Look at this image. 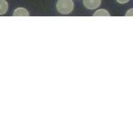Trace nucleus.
Segmentation results:
<instances>
[{
  "mask_svg": "<svg viewBox=\"0 0 133 133\" xmlns=\"http://www.w3.org/2000/svg\"><path fill=\"white\" fill-rule=\"evenodd\" d=\"M56 8L58 12L62 14H69L74 9V2L72 0H58Z\"/></svg>",
  "mask_w": 133,
  "mask_h": 133,
  "instance_id": "1",
  "label": "nucleus"
},
{
  "mask_svg": "<svg viewBox=\"0 0 133 133\" xmlns=\"http://www.w3.org/2000/svg\"><path fill=\"white\" fill-rule=\"evenodd\" d=\"M101 4V0H83V5L87 9H95Z\"/></svg>",
  "mask_w": 133,
  "mask_h": 133,
  "instance_id": "2",
  "label": "nucleus"
},
{
  "mask_svg": "<svg viewBox=\"0 0 133 133\" xmlns=\"http://www.w3.org/2000/svg\"><path fill=\"white\" fill-rule=\"evenodd\" d=\"M13 16H29V12L24 8H17L12 14Z\"/></svg>",
  "mask_w": 133,
  "mask_h": 133,
  "instance_id": "3",
  "label": "nucleus"
},
{
  "mask_svg": "<svg viewBox=\"0 0 133 133\" xmlns=\"http://www.w3.org/2000/svg\"><path fill=\"white\" fill-rule=\"evenodd\" d=\"M8 10V2L5 0H0V15H4Z\"/></svg>",
  "mask_w": 133,
  "mask_h": 133,
  "instance_id": "4",
  "label": "nucleus"
},
{
  "mask_svg": "<svg viewBox=\"0 0 133 133\" xmlns=\"http://www.w3.org/2000/svg\"><path fill=\"white\" fill-rule=\"evenodd\" d=\"M94 16H110V13L106 9H99L96 11L94 14Z\"/></svg>",
  "mask_w": 133,
  "mask_h": 133,
  "instance_id": "5",
  "label": "nucleus"
},
{
  "mask_svg": "<svg viewBox=\"0 0 133 133\" xmlns=\"http://www.w3.org/2000/svg\"><path fill=\"white\" fill-rule=\"evenodd\" d=\"M125 16H133V8L132 9H130L129 11H127Z\"/></svg>",
  "mask_w": 133,
  "mask_h": 133,
  "instance_id": "6",
  "label": "nucleus"
},
{
  "mask_svg": "<svg viewBox=\"0 0 133 133\" xmlns=\"http://www.w3.org/2000/svg\"><path fill=\"white\" fill-rule=\"evenodd\" d=\"M116 1L120 4H125V3H127L129 0H116Z\"/></svg>",
  "mask_w": 133,
  "mask_h": 133,
  "instance_id": "7",
  "label": "nucleus"
}]
</instances>
